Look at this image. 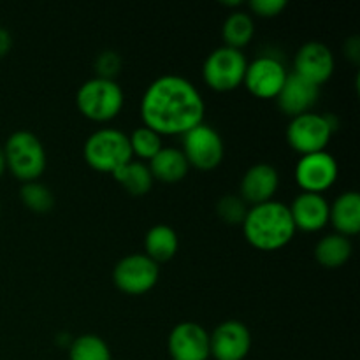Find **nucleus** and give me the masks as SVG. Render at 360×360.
I'll list each match as a JSON object with an SVG mask.
<instances>
[{
    "label": "nucleus",
    "mask_w": 360,
    "mask_h": 360,
    "mask_svg": "<svg viewBox=\"0 0 360 360\" xmlns=\"http://www.w3.org/2000/svg\"><path fill=\"white\" fill-rule=\"evenodd\" d=\"M338 178V162L329 151L302 155L295 165V181L304 192L322 193Z\"/></svg>",
    "instance_id": "obj_11"
},
{
    "label": "nucleus",
    "mask_w": 360,
    "mask_h": 360,
    "mask_svg": "<svg viewBox=\"0 0 360 360\" xmlns=\"http://www.w3.org/2000/svg\"><path fill=\"white\" fill-rule=\"evenodd\" d=\"M280 185V176L274 165L260 162L252 165L241 179V199L250 204H262L273 200Z\"/></svg>",
    "instance_id": "obj_16"
},
{
    "label": "nucleus",
    "mask_w": 360,
    "mask_h": 360,
    "mask_svg": "<svg viewBox=\"0 0 360 360\" xmlns=\"http://www.w3.org/2000/svg\"><path fill=\"white\" fill-rule=\"evenodd\" d=\"M329 220L338 234L354 236L360 231V195L355 190L343 192L334 199L329 211Z\"/></svg>",
    "instance_id": "obj_18"
},
{
    "label": "nucleus",
    "mask_w": 360,
    "mask_h": 360,
    "mask_svg": "<svg viewBox=\"0 0 360 360\" xmlns=\"http://www.w3.org/2000/svg\"><path fill=\"white\" fill-rule=\"evenodd\" d=\"M287 69L283 62L276 56L262 55L257 56L255 60L246 65L245 79L243 83L246 84L250 91L255 97L260 98H273L280 94L285 79H287Z\"/></svg>",
    "instance_id": "obj_10"
},
{
    "label": "nucleus",
    "mask_w": 360,
    "mask_h": 360,
    "mask_svg": "<svg viewBox=\"0 0 360 360\" xmlns=\"http://www.w3.org/2000/svg\"><path fill=\"white\" fill-rule=\"evenodd\" d=\"M334 56L329 46L320 41H309L299 48L294 58V72L315 84H322L333 76Z\"/></svg>",
    "instance_id": "obj_14"
},
{
    "label": "nucleus",
    "mask_w": 360,
    "mask_h": 360,
    "mask_svg": "<svg viewBox=\"0 0 360 360\" xmlns=\"http://www.w3.org/2000/svg\"><path fill=\"white\" fill-rule=\"evenodd\" d=\"M167 347L172 360H207L210 333L200 323L181 322L169 334Z\"/></svg>",
    "instance_id": "obj_13"
},
{
    "label": "nucleus",
    "mask_w": 360,
    "mask_h": 360,
    "mask_svg": "<svg viewBox=\"0 0 360 360\" xmlns=\"http://www.w3.org/2000/svg\"><path fill=\"white\" fill-rule=\"evenodd\" d=\"M250 7H252L253 13L271 18L280 14L287 7V0H252Z\"/></svg>",
    "instance_id": "obj_29"
},
{
    "label": "nucleus",
    "mask_w": 360,
    "mask_h": 360,
    "mask_svg": "<svg viewBox=\"0 0 360 360\" xmlns=\"http://www.w3.org/2000/svg\"><path fill=\"white\" fill-rule=\"evenodd\" d=\"M95 70H97V77H104V79H115L116 74L122 69V56L112 49H105L101 55L95 58Z\"/></svg>",
    "instance_id": "obj_28"
},
{
    "label": "nucleus",
    "mask_w": 360,
    "mask_h": 360,
    "mask_svg": "<svg viewBox=\"0 0 360 360\" xmlns=\"http://www.w3.org/2000/svg\"><path fill=\"white\" fill-rule=\"evenodd\" d=\"M70 360H111L108 343L97 334H83L70 343Z\"/></svg>",
    "instance_id": "obj_24"
},
{
    "label": "nucleus",
    "mask_w": 360,
    "mask_h": 360,
    "mask_svg": "<svg viewBox=\"0 0 360 360\" xmlns=\"http://www.w3.org/2000/svg\"><path fill=\"white\" fill-rule=\"evenodd\" d=\"M252 348V334L239 320L221 322L210 334V355L217 360H243Z\"/></svg>",
    "instance_id": "obj_12"
},
{
    "label": "nucleus",
    "mask_w": 360,
    "mask_h": 360,
    "mask_svg": "<svg viewBox=\"0 0 360 360\" xmlns=\"http://www.w3.org/2000/svg\"><path fill=\"white\" fill-rule=\"evenodd\" d=\"M352 255V243L347 236L343 234H327L316 243L315 257L323 267H340L350 259Z\"/></svg>",
    "instance_id": "obj_22"
},
{
    "label": "nucleus",
    "mask_w": 360,
    "mask_h": 360,
    "mask_svg": "<svg viewBox=\"0 0 360 360\" xmlns=\"http://www.w3.org/2000/svg\"><path fill=\"white\" fill-rule=\"evenodd\" d=\"M206 104L195 84L178 74L151 81L141 98L144 125L162 134H185L204 122Z\"/></svg>",
    "instance_id": "obj_1"
},
{
    "label": "nucleus",
    "mask_w": 360,
    "mask_h": 360,
    "mask_svg": "<svg viewBox=\"0 0 360 360\" xmlns=\"http://www.w3.org/2000/svg\"><path fill=\"white\" fill-rule=\"evenodd\" d=\"M116 181L134 197L144 195L153 186V174L150 167L141 160H129L112 172Z\"/></svg>",
    "instance_id": "obj_21"
},
{
    "label": "nucleus",
    "mask_w": 360,
    "mask_h": 360,
    "mask_svg": "<svg viewBox=\"0 0 360 360\" xmlns=\"http://www.w3.org/2000/svg\"><path fill=\"white\" fill-rule=\"evenodd\" d=\"M123 90L115 79L91 77L84 81L76 94L79 111L95 122H108L115 118L123 108Z\"/></svg>",
    "instance_id": "obj_5"
},
{
    "label": "nucleus",
    "mask_w": 360,
    "mask_h": 360,
    "mask_svg": "<svg viewBox=\"0 0 360 360\" xmlns=\"http://www.w3.org/2000/svg\"><path fill=\"white\" fill-rule=\"evenodd\" d=\"M84 160L90 167L101 172H115L127 162L132 160V148H130L129 136L118 129L95 130L84 141Z\"/></svg>",
    "instance_id": "obj_3"
},
{
    "label": "nucleus",
    "mask_w": 360,
    "mask_h": 360,
    "mask_svg": "<svg viewBox=\"0 0 360 360\" xmlns=\"http://www.w3.org/2000/svg\"><path fill=\"white\" fill-rule=\"evenodd\" d=\"M241 225L250 245L267 252L290 243L297 231L290 210L280 200H267L252 206Z\"/></svg>",
    "instance_id": "obj_2"
},
{
    "label": "nucleus",
    "mask_w": 360,
    "mask_h": 360,
    "mask_svg": "<svg viewBox=\"0 0 360 360\" xmlns=\"http://www.w3.org/2000/svg\"><path fill=\"white\" fill-rule=\"evenodd\" d=\"M253 32H255V25H253L252 16L243 13V11L229 14L224 28H221L225 46H231L236 49H241L243 46L248 44L253 37Z\"/></svg>",
    "instance_id": "obj_23"
},
{
    "label": "nucleus",
    "mask_w": 360,
    "mask_h": 360,
    "mask_svg": "<svg viewBox=\"0 0 360 360\" xmlns=\"http://www.w3.org/2000/svg\"><path fill=\"white\" fill-rule=\"evenodd\" d=\"M150 171L153 178L160 179L164 183H176L183 179L188 172V160L185 153L178 148H162L157 155L150 160Z\"/></svg>",
    "instance_id": "obj_19"
},
{
    "label": "nucleus",
    "mask_w": 360,
    "mask_h": 360,
    "mask_svg": "<svg viewBox=\"0 0 360 360\" xmlns=\"http://www.w3.org/2000/svg\"><path fill=\"white\" fill-rule=\"evenodd\" d=\"M181 151L190 165L200 171H211L224 158V141L217 129L202 122L183 134Z\"/></svg>",
    "instance_id": "obj_8"
},
{
    "label": "nucleus",
    "mask_w": 360,
    "mask_h": 360,
    "mask_svg": "<svg viewBox=\"0 0 360 360\" xmlns=\"http://www.w3.org/2000/svg\"><path fill=\"white\" fill-rule=\"evenodd\" d=\"M217 213L225 224L239 225L245 220L248 207H246V202L241 197L227 193V195L220 197V200L217 202Z\"/></svg>",
    "instance_id": "obj_27"
},
{
    "label": "nucleus",
    "mask_w": 360,
    "mask_h": 360,
    "mask_svg": "<svg viewBox=\"0 0 360 360\" xmlns=\"http://www.w3.org/2000/svg\"><path fill=\"white\" fill-rule=\"evenodd\" d=\"M11 46H13V37H11L9 30L4 27H0V58H2L7 51H9Z\"/></svg>",
    "instance_id": "obj_31"
},
{
    "label": "nucleus",
    "mask_w": 360,
    "mask_h": 360,
    "mask_svg": "<svg viewBox=\"0 0 360 360\" xmlns=\"http://www.w3.org/2000/svg\"><path fill=\"white\" fill-rule=\"evenodd\" d=\"M319 94V84L295 72H288L280 94L276 95V101L285 115L297 116L308 112L315 105Z\"/></svg>",
    "instance_id": "obj_15"
},
{
    "label": "nucleus",
    "mask_w": 360,
    "mask_h": 360,
    "mask_svg": "<svg viewBox=\"0 0 360 360\" xmlns=\"http://www.w3.org/2000/svg\"><path fill=\"white\" fill-rule=\"evenodd\" d=\"M7 169V164H6V155H4V148H0V178H2L4 171Z\"/></svg>",
    "instance_id": "obj_32"
},
{
    "label": "nucleus",
    "mask_w": 360,
    "mask_h": 360,
    "mask_svg": "<svg viewBox=\"0 0 360 360\" xmlns=\"http://www.w3.org/2000/svg\"><path fill=\"white\" fill-rule=\"evenodd\" d=\"M178 234L167 224H157L146 232L144 238V250L146 255L155 262H165L172 259L178 252Z\"/></svg>",
    "instance_id": "obj_20"
},
{
    "label": "nucleus",
    "mask_w": 360,
    "mask_h": 360,
    "mask_svg": "<svg viewBox=\"0 0 360 360\" xmlns=\"http://www.w3.org/2000/svg\"><path fill=\"white\" fill-rule=\"evenodd\" d=\"M334 125L329 115H319V112H302V115L292 116L290 123L287 125V141L295 151L302 155L323 151L329 144L333 136Z\"/></svg>",
    "instance_id": "obj_7"
},
{
    "label": "nucleus",
    "mask_w": 360,
    "mask_h": 360,
    "mask_svg": "<svg viewBox=\"0 0 360 360\" xmlns=\"http://www.w3.org/2000/svg\"><path fill=\"white\" fill-rule=\"evenodd\" d=\"M288 210H290L295 229L315 232L326 227L329 221L330 204L327 202L322 193L301 192Z\"/></svg>",
    "instance_id": "obj_17"
},
{
    "label": "nucleus",
    "mask_w": 360,
    "mask_h": 360,
    "mask_svg": "<svg viewBox=\"0 0 360 360\" xmlns=\"http://www.w3.org/2000/svg\"><path fill=\"white\" fill-rule=\"evenodd\" d=\"M246 60L241 49L231 46H220L206 56L202 65V76L207 86L217 91H229L238 88L245 79Z\"/></svg>",
    "instance_id": "obj_6"
},
{
    "label": "nucleus",
    "mask_w": 360,
    "mask_h": 360,
    "mask_svg": "<svg viewBox=\"0 0 360 360\" xmlns=\"http://www.w3.org/2000/svg\"><path fill=\"white\" fill-rule=\"evenodd\" d=\"M129 141L130 148H132V155H137L143 160H151L164 148L162 146L160 134L155 132L153 129L146 125L137 127L129 136Z\"/></svg>",
    "instance_id": "obj_25"
},
{
    "label": "nucleus",
    "mask_w": 360,
    "mask_h": 360,
    "mask_svg": "<svg viewBox=\"0 0 360 360\" xmlns=\"http://www.w3.org/2000/svg\"><path fill=\"white\" fill-rule=\"evenodd\" d=\"M345 53H347L348 58L352 62L357 63L359 56H360V39L355 35V37H350L347 42H345Z\"/></svg>",
    "instance_id": "obj_30"
},
{
    "label": "nucleus",
    "mask_w": 360,
    "mask_h": 360,
    "mask_svg": "<svg viewBox=\"0 0 360 360\" xmlns=\"http://www.w3.org/2000/svg\"><path fill=\"white\" fill-rule=\"evenodd\" d=\"M158 264L146 253H130L123 257L112 271V280L120 290L139 295L151 290L158 281Z\"/></svg>",
    "instance_id": "obj_9"
},
{
    "label": "nucleus",
    "mask_w": 360,
    "mask_h": 360,
    "mask_svg": "<svg viewBox=\"0 0 360 360\" xmlns=\"http://www.w3.org/2000/svg\"><path fill=\"white\" fill-rule=\"evenodd\" d=\"M6 164L21 181H35L46 169V151L41 139L30 130H16L4 146Z\"/></svg>",
    "instance_id": "obj_4"
},
{
    "label": "nucleus",
    "mask_w": 360,
    "mask_h": 360,
    "mask_svg": "<svg viewBox=\"0 0 360 360\" xmlns=\"http://www.w3.org/2000/svg\"><path fill=\"white\" fill-rule=\"evenodd\" d=\"M20 197L25 206L34 211V213H48L53 204H55V197H53L51 190L37 181L25 183L20 188Z\"/></svg>",
    "instance_id": "obj_26"
}]
</instances>
